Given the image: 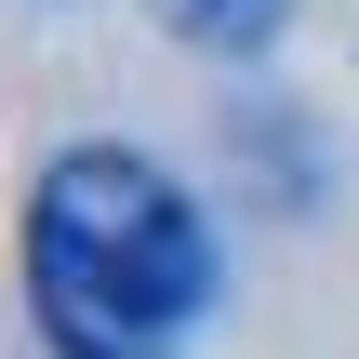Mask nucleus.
<instances>
[{
  "mask_svg": "<svg viewBox=\"0 0 359 359\" xmlns=\"http://www.w3.org/2000/svg\"><path fill=\"white\" fill-rule=\"evenodd\" d=\"M27 306L53 359H173L213 320V226L147 147H67L27 187Z\"/></svg>",
  "mask_w": 359,
  "mask_h": 359,
  "instance_id": "obj_1",
  "label": "nucleus"
},
{
  "mask_svg": "<svg viewBox=\"0 0 359 359\" xmlns=\"http://www.w3.org/2000/svg\"><path fill=\"white\" fill-rule=\"evenodd\" d=\"M280 13H293V0H160V27H173V40H200V53H266V40H280Z\"/></svg>",
  "mask_w": 359,
  "mask_h": 359,
  "instance_id": "obj_2",
  "label": "nucleus"
}]
</instances>
